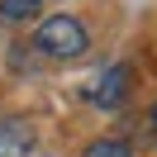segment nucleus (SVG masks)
I'll use <instances>...</instances> for the list:
<instances>
[{"mask_svg":"<svg viewBox=\"0 0 157 157\" xmlns=\"http://www.w3.org/2000/svg\"><path fill=\"white\" fill-rule=\"evenodd\" d=\"M33 48L48 52V57H81V52H86V29H81V19H71V14H52V19L38 24Z\"/></svg>","mask_w":157,"mask_h":157,"instance_id":"1","label":"nucleus"},{"mask_svg":"<svg viewBox=\"0 0 157 157\" xmlns=\"http://www.w3.org/2000/svg\"><path fill=\"white\" fill-rule=\"evenodd\" d=\"M124 95H128V67H109L105 76L95 81V105L100 109H114V105H124Z\"/></svg>","mask_w":157,"mask_h":157,"instance_id":"2","label":"nucleus"},{"mask_svg":"<svg viewBox=\"0 0 157 157\" xmlns=\"http://www.w3.org/2000/svg\"><path fill=\"white\" fill-rule=\"evenodd\" d=\"M33 152V128L24 119H5L0 124V157H29Z\"/></svg>","mask_w":157,"mask_h":157,"instance_id":"3","label":"nucleus"},{"mask_svg":"<svg viewBox=\"0 0 157 157\" xmlns=\"http://www.w3.org/2000/svg\"><path fill=\"white\" fill-rule=\"evenodd\" d=\"M38 10H43V0H0V19H10V24L29 19V14H38Z\"/></svg>","mask_w":157,"mask_h":157,"instance_id":"4","label":"nucleus"},{"mask_svg":"<svg viewBox=\"0 0 157 157\" xmlns=\"http://www.w3.org/2000/svg\"><path fill=\"white\" fill-rule=\"evenodd\" d=\"M86 157H133V147L119 143V138H95V143L86 147Z\"/></svg>","mask_w":157,"mask_h":157,"instance_id":"5","label":"nucleus"},{"mask_svg":"<svg viewBox=\"0 0 157 157\" xmlns=\"http://www.w3.org/2000/svg\"><path fill=\"white\" fill-rule=\"evenodd\" d=\"M152 128H157V105H152Z\"/></svg>","mask_w":157,"mask_h":157,"instance_id":"6","label":"nucleus"}]
</instances>
